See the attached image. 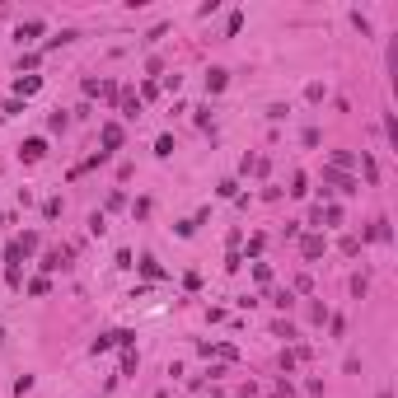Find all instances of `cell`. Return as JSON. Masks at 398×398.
<instances>
[{
  "label": "cell",
  "instance_id": "obj_20",
  "mask_svg": "<svg viewBox=\"0 0 398 398\" xmlns=\"http://www.w3.org/2000/svg\"><path fill=\"white\" fill-rule=\"evenodd\" d=\"M286 193H291V197H305V193H309V178H305V173H296V178H291V188H286Z\"/></svg>",
  "mask_w": 398,
  "mask_h": 398
},
{
  "label": "cell",
  "instance_id": "obj_28",
  "mask_svg": "<svg viewBox=\"0 0 398 398\" xmlns=\"http://www.w3.org/2000/svg\"><path fill=\"white\" fill-rule=\"evenodd\" d=\"M305 314H309V323H323V305H318V300H309Z\"/></svg>",
  "mask_w": 398,
  "mask_h": 398
},
{
  "label": "cell",
  "instance_id": "obj_34",
  "mask_svg": "<svg viewBox=\"0 0 398 398\" xmlns=\"http://www.w3.org/2000/svg\"><path fill=\"white\" fill-rule=\"evenodd\" d=\"M0 262H5V258H0Z\"/></svg>",
  "mask_w": 398,
  "mask_h": 398
},
{
  "label": "cell",
  "instance_id": "obj_24",
  "mask_svg": "<svg viewBox=\"0 0 398 398\" xmlns=\"http://www.w3.org/2000/svg\"><path fill=\"white\" fill-rule=\"evenodd\" d=\"M155 155L169 159V155H173V136H159V141H155Z\"/></svg>",
  "mask_w": 398,
  "mask_h": 398
},
{
  "label": "cell",
  "instance_id": "obj_1",
  "mask_svg": "<svg viewBox=\"0 0 398 398\" xmlns=\"http://www.w3.org/2000/svg\"><path fill=\"white\" fill-rule=\"evenodd\" d=\"M131 342H136V333H127V328H113V333H99L90 352L99 356V352H108V347H131Z\"/></svg>",
  "mask_w": 398,
  "mask_h": 398
},
{
  "label": "cell",
  "instance_id": "obj_10",
  "mask_svg": "<svg viewBox=\"0 0 398 398\" xmlns=\"http://www.w3.org/2000/svg\"><path fill=\"white\" fill-rule=\"evenodd\" d=\"M230 85V70H220V66H211L206 70V94H220Z\"/></svg>",
  "mask_w": 398,
  "mask_h": 398
},
{
  "label": "cell",
  "instance_id": "obj_29",
  "mask_svg": "<svg viewBox=\"0 0 398 398\" xmlns=\"http://www.w3.org/2000/svg\"><path fill=\"white\" fill-rule=\"evenodd\" d=\"M328 328H333V338H342V333H347V318L333 314V318H328Z\"/></svg>",
  "mask_w": 398,
  "mask_h": 398
},
{
  "label": "cell",
  "instance_id": "obj_14",
  "mask_svg": "<svg viewBox=\"0 0 398 398\" xmlns=\"http://www.w3.org/2000/svg\"><path fill=\"white\" fill-rule=\"evenodd\" d=\"M202 220H206V211H202V216H193V220H178V225H173V230H178V239H193Z\"/></svg>",
  "mask_w": 398,
  "mask_h": 398
},
{
  "label": "cell",
  "instance_id": "obj_18",
  "mask_svg": "<svg viewBox=\"0 0 398 398\" xmlns=\"http://www.w3.org/2000/svg\"><path fill=\"white\" fill-rule=\"evenodd\" d=\"M136 365H141V356L127 347V352H122V375H136Z\"/></svg>",
  "mask_w": 398,
  "mask_h": 398
},
{
  "label": "cell",
  "instance_id": "obj_12",
  "mask_svg": "<svg viewBox=\"0 0 398 398\" xmlns=\"http://www.w3.org/2000/svg\"><path fill=\"white\" fill-rule=\"evenodd\" d=\"M136 267H141V276H146V281H164V267H159V262L150 258V253H146V258L136 262Z\"/></svg>",
  "mask_w": 398,
  "mask_h": 398
},
{
  "label": "cell",
  "instance_id": "obj_2",
  "mask_svg": "<svg viewBox=\"0 0 398 398\" xmlns=\"http://www.w3.org/2000/svg\"><path fill=\"white\" fill-rule=\"evenodd\" d=\"M323 188H338V193H361V183L352 178V173H342V169H323Z\"/></svg>",
  "mask_w": 398,
  "mask_h": 398
},
{
  "label": "cell",
  "instance_id": "obj_23",
  "mask_svg": "<svg viewBox=\"0 0 398 398\" xmlns=\"http://www.w3.org/2000/svg\"><path fill=\"white\" fill-rule=\"evenodd\" d=\"M338 249L347 253V258H356V253H361V239H356V235H347V239H342V244H338Z\"/></svg>",
  "mask_w": 398,
  "mask_h": 398
},
{
  "label": "cell",
  "instance_id": "obj_8",
  "mask_svg": "<svg viewBox=\"0 0 398 398\" xmlns=\"http://www.w3.org/2000/svg\"><path fill=\"white\" fill-rule=\"evenodd\" d=\"M43 33H47L43 19H28V23H19V28H14V38H19V43H33V38H43Z\"/></svg>",
  "mask_w": 398,
  "mask_h": 398
},
{
  "label": "cell",
  "instance_id": "obj_19",
  "mask_svg": "<svg viewBox=\"0 0 398 398\" xmlns=\"http://www.w3.org/2000/svg\"><path fill=\"white\" fill-rule=\"evenodd\" d=\"M361 169H365V178H370V183H380V164L365 155V150H361Z\"/></svg>",
  "mask_w": 398,
  "mask_h": 398
},
{
  "label": "cell",
  "instance_id": "obj_33",
  "mask_svg": "<svg viewBox=\"0 0 398 398\" xmlns=\"http://www.w3.org/2000/svg\"><path fill=\"white\" fill-rule=\"evenodd\" d=\"M0 225H5V211H0Z\"/></svg>",
  "mask_w": 398,
  "mask_h": 398
},
{
  "label": "cell",
  "instance_id": "obj_6",
  "mask_svg": "<svg viewBox=\"0 0 398 398\" xmlns=\"http://www.w3.org/2000/svg\"><path fill=\"white\" fill-rule=\"evenodd\" d=\"M66 267H70V249H52L43 258V272H66Z\"/></svg>",
  "mask_w": 398,
  "mask_h": 398
},
{
  "label": "cell",
  "instance_id": "obj_31",
  "mask_svg": "<svg viewBox=\"0 0 398 398\" xmlns=\"http://www.w3.org/2000/svg\"><path fill=\"white\" fill-rule=\"evenodd\" d=\"M365 291H370V281H365V276H352V296H356V300H361V296H365Z\"/></svg>",
  "mask_w": 398,
  "mask_h": 398
},
{
  "label": "cell",
  "instance_id": "obj_26",
  "mask_svg": "<svg viewBox=\"0 0 398 398\" xmlns=\"http://www.w3.org/2000/svg\"><path fill=\"white\" fill-rule=\"evenodd\" d=\"M90 230H94V235H103V230H108V216H103V211H94V216H90Z\"/></svg>",
  "mask_w": 398,
  "mask_h": 398
},
{
  "label": "cell",
  "instance_id": "obj_32",
  "mask_svg": "<svg viewBox=\"0 0 398 398\" xmlns=\"http://www.w3.org/2000/svg\"><path fill=\"white\" fill-rule=\"evenodd\" d=\"M375 398H394V394H375Z\"/></svg>",
  "mask_w": 398,
  "mask_h": 398
},
{
  "label": "cell",
  "instance_id": "obj_5",
  "mask_svg": "<svg viewBox=\"0 0 398 398\" xmlns=\"http://www.w3.org/2000/svg\"><path fill=\"white\" fill-rule=\"evenodd\" d=\"M19 155H23V164H38V159L47 155V141H43V136H28V141L19 146Z\"/></svg>",
  "mask_w": 398,
  "mask_h": 398
},
{
  "label": "cell",
  "instance_id": "obj_11",
  "mask_svg": "<svg viewBox=\"0 0 398 398\" xmlns=\"http://www.w3.org/2000/svg\"><path fill=\"white\" fill-rule=\"evenodd\" d=\"M352 164H356V150H333V155H328V169H342V173H347Z\"/></svg>",
  "mask_w": 398,
  "mask_h": 398
},
{
  "label": "cell",
  "instance_id": "obj_4",
  "mask_svg": "<svg viewBox=\"0 0 398 398\" xmlns=\"http://www.w3.org/2000/svg\"><path fill=\"white\" fill-rule=\"evenodd\" d=\"M323 249H328V239H323V235H305V239H300V258H305V262L323 258Z\"/></svg>",
  "mask_w": 398,
  "mask_h": 398
},
{
  "label": "cell",
  "instance_id": "obj_17",
  "mask_svg": "<svg viewBox=\"0 0 398 398\" xmlns=\"http://www.w3.org/2000/svg\"><path fill=\"white\" fill-rule=\"evenodd\" d=\"M267 300H272L276 309H291V305H296V291H272V296H267Z\"/></svg>",
  "mask_w": 398,
  "mask_h": 398
},
{
  "label": "cell",
  "instance_id": "obj_7",
  "mask_svg": "<svg viewBox=\"0 0 398 398\" xmlns=\"http://www.w3.org/2000/svg\"><path fill=\"white\" fill-rule=\"evenodd\" d=\"M38 90H43V75H19L14 80V94H19V99H33Z\"/></svg>",
  "mask_w": 398,
  "mask_h": 398
},
{
  "label": "cell",
  "instance_id": "obj_30",
  "mask_svg": "<svg viewBox=\"0 0 398 398\" xmlns=\"http://www.w3.org/2000/svg\"><path fill=\"white\" fill-rule=\"evenodd\" d=\"M28 389H33V375H19V380H14V394H19V398L28 394Z\"/></svg>",
  "mask_w": 398,
  "mask_h": 398
},
{
  "label": "cell",
  "instance_id": "obj_3",
  "mask_svg": "<svg viewBox=\"0 0 398 398\" xmlns=\"http://www.w3.org/2000/svg\"><path fill=\"white\" fill-rule=\"evenodd\" d=\"M99 141H103V155H113V150H117V146H122V141H127V131H122V127H117V122H103Z\"/></svg>",
  "mask_w": 398,
  "mask_h": 398
},
{
  "label": "cell",
  "instance_id": "obj_27",
  "mask_svg": "<svg viewBox=\"0 0 398 398\" xmlns=\"http://www.w3.org/2000/svg\"><path fill=\"white\" fill-rule=\"evenodd\" d=\"M52 286H47V276H38V281H28V296H47Z\"/></svg>",
  "mask_w": 398,
  "mask_h": 398
},
{
  "label": "cell",
  "instance_id": "obj_25",
  "mask_svg": "<svg viewBox=\"0 0 398 398\" xmlns=\"http://www.w3.org/2000/svg\"><path fill=\"white\" fill-rule=\"evenodd\" d=\"M66 122H70V117L61 113V108H57V113H52V117H47V127H52V131H66Z\"/></svg>",
  "mask_w": 398,
  "mask_h": 398
},
{
  "label": "cell",
  "instance_id": "obj_16",
  "mask_svg": "<svg viewBox=\"0 0 398 398\" xmlns=\"http://www.w3.org/2000/svg\"><path fill=\"white\" fill-rule=\"evenodd\" d=\"M75 38H80V33H70V28H61L57 38H47V43H43V52H52V47H66V43H75Z\"/></svg>",
  "mask_w": 398,
  "mask_h": 398
},
{
  "label": "cell",
  "instance_id": "obj_21",
  "mask_svg": "<svg viewBox=\"0 0 398 398\" xmlns=\"http://www.w3.org/2000/svg\"><path fill=\"white\" fill-rule=\"evenodd\" d=\"M38 61H43V52H23V57H19V75H23V70H38Z\"/></svg>",
  "mask_w": 398,
  "mask_h": 398
},
{
  "label": "cell",
  "instance_id": "obj_22",
  "mask_svg": "<svg viewBox=\"0 0 398 398\" xmlns=\"http://www.w3.org/2000/svg\"><path fill=\"white\" fill-rule=\"evenodd\" d=\"M253 281L267 286V281H272V267H267V262H253Z\"/></svg>",
  "mask_w": 398,
  "mask_h": 398
},
{
  "label": "cell",
  "instance_id": "obj_9",
  "mask_svg": "<svg viewBox=\"0 0 398 398\" xmlns=\"http://www.w3.org/2000/svg\"><path fill=\"white\" fill-rule=\"evenodd\" d=\"M365 239H375V244H389V239H394V230H389V220H384V216H375V220H370V230H365Z\"/></svg>",
  "mask_w": 398,
  "mask_h": 398
},
{
  "label": "cell",
  "instance_id": "obj_15",
  "mask_svg": "<svg viewBox=\"0 0 398 398\" xmlns=\"http://www.w3.org/2000/svg\"><path fill=\"white\" fill-rule=\"evenodd\" d=\"M122 117H141V99H136L131 90L122 94Z\"/></svg>",
  "mask_w": 398,
  "mask_h": 398
},
{
  "label": "cell",
  "instance_id": "obj_13",
  "mask_svg": "<svg viewBox=\"0 0 398 398\" xmlns=\"http://www.w3.org/2000/svg\"><path fill=\"white\" fill-rule=\"evenodd\" d=\"M318 225H342V206H318Z\"/></svg>",
  "mask_w": 398,
  "mask_h": 398
}]
</instances>
